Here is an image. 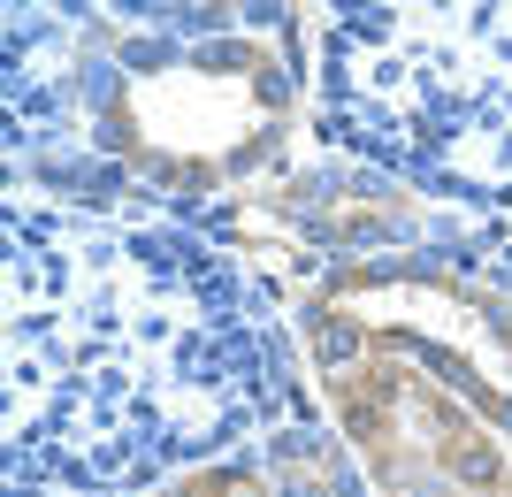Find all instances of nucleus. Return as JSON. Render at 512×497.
Segmentation results:
<instances>
[{
	"label": "nucleus",
	"instance_id": "f257e3e1",
	"mask_svg": "<svg viewBox=\"0 0 512 497\" xmlns=\"http://www.w3.org/2000/svg\"><path fill=\"white\" fill-rule=\"evenodd\" d=\"M329 398L390 497H512V467L444 375L383 345H321Z\"/></svg>",
	"mask_w": 512,
	"mask_h": 497
},
{
	"label": "nucleus",
	"instance_id": "7ed1b4c3",
	"mask_svg": "<svg viewBox=\"0 0 512 497\" xmlns=\"http://www.w3.org/2000/svg\"><path fill=\"white\" fill-rule=\"evenodd\" d=\"M169 497H268V482L245 475V467H222V475H192V482H176Z\"/></svg>",
	"mask_w": 512,
	"mask_h": 497
},
{
	"label": "nucleus",
	"instance_id": "f03ea898",
	"mask_svg": "<svg viewBox=\"0 0 512 497\" xmlns=\"http://www.w3.org/2000/svg\"><path fill=\"white\" fill-rule=\"evenodd\" d=\"M306 337L321 345H383L428 360L451 390L512 429V322L490 299H474L444 276H413V268H344L314 306H306Z\"/></svg>",
	"mask_w": 512,
	"mask_h": 497
}]
</instances>
